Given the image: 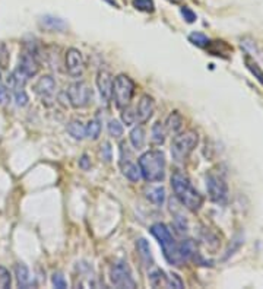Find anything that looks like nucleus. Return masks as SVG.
Here are the masks:
<instances>
[{
	"label": "nucleus",
	"instance_id": "obj_1",
	"mask_svg": "<svg viewBox=\"0 0 263 289\" xmlns=\"http://www.w3.org/2000/svg\"><path fill=\"white\" fill-rule=\"evenodd\" d=\"M171 187L175 193V197L180 200L183 206H186L190 212H198L204 205L202 194L193 187L189 177L180 171L171 175Z\"/></svg>",
	"mask_w": 263,
	"mask_h": 289
},
{
	"label": "nucleus",
	"instance_id": "obj_2",
	"mask_svg": "<svg viewBox=\"0 0 263 289\" xmlns=\"http://www.w3.org/2000/svg\"><path fill=\"white\" fill-rule=\"evenodd\" d=\"M138 165L144 180L154 183L162 181L165 177V155L161 151H148L138 159Z\"/></svg>",
	"mask_w": 263,
	"mask_h": 289
},
{
	"label": "nucleus",
	"instance_id": "obj_3",
	"mask_svg": "<svg viewBox=\"0 0 263 289\" xmlns=\"http://www.w3.org/2000/svg\"><path fill=\"white\" fill-rule=\"evenodd\" d=\"M151 234L155 236L164 251V257L167 259V262L173 266H180L181 264V260L178 257V251H177V242L174 241L171 232L168 230V227L165 224H154L151 227Z\"/></svg>",
	"mask_w": 263,
	"mask_h": 289
},
{
	"label": "nucleus",
	"instance_id": "obj_4",
	"mask_svg": "<svg viewBox=\"0 0 263 289\" xmlns=\"http://www.w3.org/2000/svg\"><path fill=\"white\" fill-rule=\"evenodd\" d=\"M199 143V134L195 130H187L184 133L175 134L171 143V157L177 162H183L195 151Z\"/></svg>",
	"mask_w": 263,
	"mask_h": 289
},
{
	"label": "nucleus",
	"instance_id": "obj_5",
	"mask_svg": "<svg viewBox=\"0 0 263 289\" xmlns=\"http://www.w3.org/2000/svg\"><path fill=\"white\" fill-rule=\"evenodd\" d=\"M135 82L126 76V75H118L114 80H113V92H111V98L116 103V107L123 110L126 108L133 95H135Z\"/></svg>",
	"mask_w": 263,
	"mask_h": 289
},
{
	"label": "nucleus",
	"instance_id": "obj_6",
	"mask_svg": "<svg viewBox=\"0 0 263 289\" xmlns=\"http://www.w3.org/2000/svg\"><path fill=\"white\" fill-rule=\"evenodd\" d=\"M206 190L209 194V199L213 203L225 205L228 200V185L225 178L221 174L210 173L206 174Z\"/></svg>",
	"mask_w": 263,
	"mask_h": 289
},
{
	"label": "nucleus",
	"instance_id": "obj_7",
	"mask_svg": "<svg viewBox=\"0 0 263 289\" xmlns=\"http://www.w3.org/2000/svg\"><path fill=\"white\" fill-rule=\"evenodd\" d=\"M66 95H67V100L73 108H85L89 105V103L92 100L91 88L88 86L87 82H82V80L72 83L67 88Z\"/></svg>",
	"mask_w": 263,
	"mask_h": 289
},
{
	"label": "nucleus",
	"instance_id": "obj_8",
	"mask_svg": "<svg viewBox=\"0 0 263 289\" xmlns=\"http://www.w3.org/2000/svg\"><path fill=\"white\" fill-rule=\"evenodd\" d=\"M110 281L116 288H136V282L132 276V270L127 263L118 262L110 269Z\"/></svg>",
	"mask_w": 263,
	"mask_h": 289
},
{
	"label": "nucleus",
	"instance_id": "obj_9",
	"mask_svg": "<svg viewBox=\"0 0 263 289\" xmlns=\"http://www.w3.org/2000/svg\"><path fill=\"white\" fill-rule=\"evenodd\" d=\"M34 92L38 95V98L43 101V104L52 105L54 92H56V80L50 75L41 76L34 85Z\"/></svg>",
	"mask_w": 263,
	"mask_h": 289
},
{
	"label": "nucleus",
	"instance_id": "obj_10",
	"mask_svg": "<svg viewBox=\"0 0 263 289\" xmlns=\"http://www.w3.org/2000/svg\"><path fill=\"white\" fill-rule=\"evenodd\" d=\"M66 70L73 78L82 76V73L85 70V63H84V57L79 50L69 49L66 52Z\"/></svg>",
	"mask_w": 263,
	"mask_h": 289
},
{
	"label": "nucleus",
	"instance_id": "obj_11",
	"mask_svg": "<svg viewBox=\"0 0 263 289\" xmlns=\"http://www.w3.org/2000/svg\"><path fill=\"white\" fill-rule=\"evenodd\" d=\"M18 69L28 78L31 79L32 76H35L40 70V64H38V60H37V56L28 53V52H24L19 57V64H18Z\"/></svg>",
	"mask_w": 263,
	"mask_h": 289
},
{
	"label": "nucleus",
	"instance_id": "obj_12",
	"mask_svg": "<svg viewBox=\"0 0 263 289\" xmlns=\"http://www.w3.org/2000/svg\"><path fill=\"white\" fill-rule=\"evenodd\" d=\"M154 110H155L154 98L151 95H142V98L139 100L138 108H136V120L141 124L146 123L154 114Z\"/></svg>",
	"mask_w": 263,
	"mask_h": 289
},
{
	"label": "nucleus",
	"instance_id": "obj_13",
	"mask_svg": "<svg viewBox=\"0 0 263 289\" xmlns=\"http://www.w3.org/2000/svg\"><path fill=\"white\" fill-rule=\"evenodd\" d=\"M97 88L100 91L101 100L104 103H108L111 100V92H113V76L108 70L101 69L97 75Z\"/></svg>",
	"mask_w": 263,
	"mask_h": 289
},
{
	"label": "nucleus",
	"instance_id": "obj_14",
	"mask_svg": "<svg viewBox=\"0 0 263 289\" xmlns=\"http://www.w3.org/2000/svg\"><path fill=\"white\" fill-rule=\"evenodd\" d=\"M40 25L46 29V31H50V32H61L66 29V22L60 18H56V16H52V15H46L41 18L40 21Z\"/></svg>",
	"mask_w": 263,
	"mask_h": 289
},
{
	"label": "nucleus",
	"instance_id": "obj_15",
	"mask_svg": "<svg viewBox=\"0 0 263 289\" xmlns=\"http://www.w3.org/2000/svg\"><path fill=\"white\" fill-rule=\"evenodd\" d=\"M177 251H178V257H180L181 263L189 262L196 256V244L192 239L181 241L180 244H177Z\"/></svg>",
	"mask_w": 263,
	"mask_h": 289
},
{
	"label": "nucleus",
	"instance_id": "obj_16",
	"mask_svg": "<svg viewBox=\"0 0 263 289\" xmlns=\"http://www.w3.org/2000/svg\"><path fill=\"white\" fill-rule=\"evenodd\" d=\"M132 158V157H130ZM130 158H127V159H124V158H120V167H121V171H123V175L126 177V178H129L130 181H139V178H141V170H139V167L136 165V164H133L132 162V159Z\"/></svg>",
	"mask_w": 263,
	"mask_h": 289
},
{
	"label": "nucleus",
	"instance_id": "obj_17",
	"mask_svg": "<svg viewBox=\"0 0 263 289\" xmlns=\"http://www.w3.org/2000/svg\"><path fill=\"white\" fill-rule=\"evenodd\" d=\"M164 126H165V130L168 133L177 134L181 130V127H183V117H181V114L178 111H173L170 116L167 117Z\"/></svg>",
	"mask_w": 263,
	"mask_h": 289
},
{
	"label": "nucleus",
	"instance_id": "obj_18",
	"mask_svg": "<svg viewBox=\"0 0 263 289\" xmlns=\"http://www.w3.org/2000/svg\"><path fill=\"white\" fill-rule=\"evenodd\" d=\"M146 199L157 206H162L164 202H165V188L162 185H155V187L146 188Z\"/></svg>",
	"mask_w": 263,
	"mask_h": 289
},
{
	"label": "nucleus",
	"instance_id": "obj_19",
	"mask_svg": "<svg viewBox=\"0 0 263 289\" xmlns=\"http://www.w3.org/2000/svg\"><path fill=\"white\" fill-rule=\"evenodd\" d=\"M136 247H138V251H139V256H141L142 262L146 266H152V254H151V247H149L148 241L145 238H141V239H138Z\"/></svg>",
	"mask_w": 263,
	"mask_h": 289
},
{
	"label": "nucleus",
	"instance_id": "obj_20",
	"mask_svg": "<svg viewBox=\"0 0 263 289\" xmlns=\"http://www.w3.org/2000/svg\"><path fill=\"white\" fill-rule=\"evenodd\" d=\"M67 131L69 134L76 139V140H82L87 136V127L82 124V121L79 120H73L67 124Z\"/></svg>",
	"mask_w": 263,
	"mask_h": 289
},
{
	"label": "nucleus",
	"instance_id": "obj_21",
	"mask_svg": "<svg viewBox=\"0 0 263 289\" xmlns=\"http://www.w3.org/2000/svg\"><path fill=\"white\" fill-rule=\"evenodd\" d=\"M15 276H16V281H18L19 287L27 288L29 285V281H31L29 279V270L24 263H18L15 266Z\"/></svg>",
	"mask_w": 263,
	"mask_h": 289
},
{
	"label": "nucleus",
	"instance_id": "obj_22",
	"mask_svg": "<svg viewBox=\"0 0 263 289\" xmlns=\"http://www.w3.org/2000/svg\"><path fill=\"white\" fill-rule=\"evenodd\" d=\"M130 142L135 149H142L145 146V130L142 127H135L130 131Z\"/></svg>",
	"mask_w": 263,
	"mask_h": 289
},
{
	"label": "nucleus",
	"instance_id": "obj_23",
	"mask_svg": "<svg viewBox=\"0 0 263 289\" xmlns=\"http://www.w3.org/2000/svg\"><path fill=\"white\" fill-rule=\"evenodd\" d=\"M165 136H167V130H165V126L164 123L161 121H157L154 126H152V143L154 145H162L165 142Z\"/></svg>",
	"mask_w": 263,
	"mask_h": 289
},
{
	"label": "nucleus",
	"instance_id": "obj_24",
	"mask_svg": "<svg viewBox=\"0 0 263 289\" xmlns=\"http://www.w3.org/2000/svg\"><path fill=\"white\" fill-rule=\"evenodd\" d=\"M149 284L154 287V288H159V287H167V276L165 273L155 267L154 270L149 272Z\"/></svg>",
	"mask_w": 263,
	"mask_h": 289
},
{
	"label": "nucleus",
	"instance_id": "obj_25",
	"mask_svg": "<svg viewBox=\"0 0 263 289\" xmlns=\"http://www.w3.org/2000/svg\"><path fill=\"white\" fill-rule=\"evenodd\" d=\"M244 63H246V67L250 70V73L261 82V85L263 86V70L261 69V66L253 58L250 57V56H246L244 57Z\"/></svg>",
	"mask_w": 263,
	"mask_h": 289
},
{
	"label": "nucleus",
	"instance_id": "obj_26",
	"mask_svg": "<svg viewBox=\"0 0 263 289\" xmlns=\"http://www.w3.org/2000/svg\"><path fill=\"white\" fill-rule=\"evenodd\" d=\"M101 134V124L97 118L91 120L87 126V137L91 140H97Z\"/></svg>",
	"mask_w": 263,
	"mask_h": 289
},
{
	"label": "nucleus",
	"instance_id": "obj_27",
	"mask_svg": "<svg viewBox=\"0 0 263 289\" xmlns=\"http://www.w3.org/2000/svg\"><path fill=\"white\" fill-rule=\"evenodd\" d=\"M189 41L193 44V46H196V47H201V49H205V47H208L209 46V38L206 37V35H204L202 32H192L190 35H189Z\"/></svg>",
	"mask_w": 263,
	"mask_h": 289
},
{
	"label": "nucleus",
	"instance_id": "obj_28",
	"mask_svg": "<svg viewBox=\"0 0 263 289\" xmlns=\"http://www.w3.org/2000/svg\"><path fill=\"white\" fill-rule=\"evenodd\" d=\"M133 7L145 13H152L155 10V3L154 0H133Z\"/></svg>",
	"mask_w": 263,
	"mask_h": 289
},
{
	"label": "nucleus",
	"instance_id": "obj_29",
	"mask_svg": "<svg viewBox=\"0 0 263 289\" xmlns=\"http://www.w3.org/2000/svg\"><path fill=\"white\" fill-rule=\"evenodd\" d=\"M107 129H108L110 136H113V137H120V136H123V124H121L118 120H110Z\"/></svg>",
	"mask_w": 263,
	"mask_h": 289
},
{
	"label": "nucleus",
	"instance_id": "obj_30",
	"mask_svg": "<svg viewBox=\"0 0 263 289\" xmlns=\"http://www.w3.org/2000/svg\"><path fill=\"white\" fill-rule=\"evenodd\" d=\"M98 155H100L101 161H104V162H111V159H113V149H111L110 142H103V143L100 145Z\"/></svg>",
	"mask_w": 263,
	"mask_h": 289
},
{
	"label": "nucleus",
	"instance_id": "obj_31",
	"mask_svg": "<svg viewBox=\"0 0 263 289\" xmlns=\"http://www.w3.org/2000/svg\"><path fill=\"white\" fill-rule=\"evenodd\" d=\"M167 288L181 289L184 288V282L177 273H171L170 276H167Z\"/></svg>",
	"mask_w": 263,
	"mask_h": 289
},
{
	"label": "nucleus",
	"instance_id": "obj_32",
	"mask_svg": "<svg viewBox=\"0 0 263 289\" xmlns=\"http://www.w3.org/2000/svg\"><path fill=\"white\" fill-rule=\"evenodd\" d=\"M121 120H123V123H124L126 126H132V124H135V121H136V113H135L132 108H129V105H127L126 108H123Z\"/></svg>",
	"mask_w": 263,
	"mask_h": 289
},
{
	"label": "nucleus",
	"instance_id": "obj_33",
	"mask_svg": "<svg viewBox=\"0 0 263 289\" xmlns=\"http://www.w3.org/2000/svg\"><path fill=\"white\" fill-rule=\"evenodd\" d=\"M10 273L6 267L0 266V288H9L10 287Z\"/></svg>",
	"mask_w": 263,
	"mask_h": 289
},
{
	"label": "nucleus",
	"instance_id": "obj_34",
	"mask_svg": "<svg viewBox=\"0 0 263 289\" xmlns=\"http://www.w3.org/2000/svg\"><path fill=\"white\" fill-rule=\"evenodd\" d=\"M180 13L183 15V18L186 19V22H189V24H193L195 21H196V13L190 9V7H187V6H183L181 9H180Z\"/></svg>",
	"mask_w": 263,
	"mask_h": 289
},
{
	"label": "nucleus",
	"instance_id": "obj_35",
	"mask_svg": "<svg viewBox=\"0 0 263 289\" xmlns=\"http://www.w3.org/2000/svg\"><path fill=\"white\" fill-rule=\"evenodd\" d=\"M52 282L56 288H58V289L67 288V282H66V279H64V276H63L61 273H54V275L52 276Z\"/></svg>",
	"mask_w": 263,
	"mask_h": 289
},
{
	"label": "nucleus",
	"instance_id": "obj_36",
	"mask_svg": "<svg viewBox=\"0 0 263 289\" xmlns=\"http://www.w3.org/2000/svg\"><path fill=\"white\" fill-rule=\"evenodd\" d=\"M15 101L19 107H25L28 104V95L25 94L24 89H16L15 92Z\"/></svg>",
	"mask_w": 263,
	"mask_h": 289
},
{
	"label": "nucleus",
	"instance_id": "obj_37",
	"mask_svg": "<svg viewBox=\"0 0 263 289\" xmlns=\"http://www.w3.org/2000/svg\"><path fill=\"white\" fill-rule=\"evenodd\" d=\"M7 101H9V92L3 85H0V105L7 104Z\"/></svg>",
	"mask_w": 263,
	"mask_h": 289
},
{
	"label": "nucleus",
	"instance_id": "obj_38",
	"mask_svg": "<svg viewBox=\"0 0 263 289\" xmlns=\"http://www.w3.org/2000/svg\"><path fill=\"white\" fill-rule=\"evenodd\" d=\"M79 167H81L82 170H85V171L89 170V168H91V159H89L87 155H84V157L79 159Z\"/></svg>",
	"mask_w": 263,
	"mask_h": 289
},
{
	"label": "nucleus",
	"instance_id": "obj_39",
	"mask_svg": "<svg viewBox=\"0 0 263 289\" xmlns=\"http://www.w3.org/2000/svg\"><path fill=\"white\" fill-rule=\"evenodd\" d=\"M168 1H171V3H180V0H168Z\"/></svg>",
	"mask_w": 263,
	"mask_h": 289
}]
</instances>
